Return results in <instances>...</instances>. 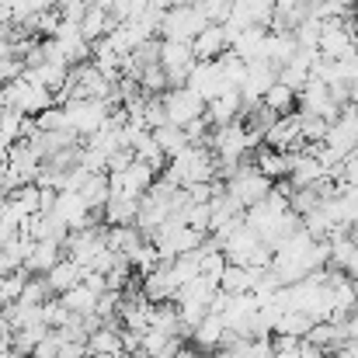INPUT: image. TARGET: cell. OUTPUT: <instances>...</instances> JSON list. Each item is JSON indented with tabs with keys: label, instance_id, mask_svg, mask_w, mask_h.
Listing matches in <instances>:
<instances>
[{
	"label": "cell",
	"instance_id": "1",
	"mask_svg": "<svg viewBox=\"0 0 358 358\" xmlns=\"http://www.w3.org/2000/svg\"><path fill=\"white\" fill-rule=\"evenodd\" d=\"M115 105H122L119 98L112 94V98H70L66 105H63V112H66V122L80 132V136H91V132H98L108 115L115 112Z\"/></svg>",
	"mask_w": 358,
	"mask_h": 358
},
{
	"label": "cell",
	"instance_id": "2",
	"mask_svg": "<svg viewBox=\"0 0 358 358\" xmlns=\"http://www.w3.org/2000/svg\"><path fill=\"white\" fill-rule=\"evenodd\" d=\"M271 188H275V181H271L268 174H261V171H257L254 157H243V160H240V167H237V174L227 181V192H230L237 202H243L247 209H250L254 202L268 199V195H271Z\"/></svg>",
	"mask_w": 358,
	"mask_h": 358
},
{
	"label": "cell",
	"instance_id": "3",
	"mask_svg": "<svg viewBox=\"0 0 358 358\" xmlns=\"http://www.w3.org/2000/svg\"><path fill=\"white\" fill-rule=\"evenodd\" d=\"M209 24V17L195 7V3H181V7H167L164 21H160V38H174V42H195V35Z\"/></svg>",
	"mask_w": 358,
	"mask_h": 358
},
{
	"label": "cell",
	"instance_id": "4",
	"mask_svg": "<svg viewBox=\"0 0 358 358\" xmlns=\"http://www.w3.org/2000/svg\"><path fill=\"white\" fill-rule=\"evenodd\" d=\"M199 63L192 42H174V38H160V66L171 80V87H185L192 66Z\"/></svg>",
	"mask_w": 358,
	"mask_h": 358
},
{
	"label": "cell",
	"instance_id": "5",
	"mask_svg": "<svg viewBox=\"0 0 358 358\" xmlns=\"http://www.w3.org/2000/svg\"><path fill=\"white\" fill-rule=\"evenodd\" d=\"M250 150H254L250 132H247V125L240 119L213 129V153L220 160H243V157H250Z\"/></svg>",
	"mask_w": 358,
	"mask_h": 358
},
{
	"label": "cell",
	"instance_id": "6",
	"mask_svg": "<svg viewBox=\"0 0 358 358\" xmlns=\"http://www.w3.org/2000/svg\"><path fill=\"white\" fill-rule=\"evenodd\" d=\"M160 98H164V108H167V122H174V125H181V129H185L188 122L206 115V98L195 94L192 87H171V91H164Z\"/></svg>",
	"mask_w": 358,
	"mask_h": 358
},
{
	"label": "cell",
	"instance_id": "7",
	"mask_svg": "<svg viewBox=\"0 0 358 358\" xmlns=\"http://www.w3.org/2000/svg\"><path fill=\"white\" fill-rule=\"evenodd\" d=\"M275 84H278V66H275L271 59H254V63L247 66V80H243V87H240L243 105H247V108H250V105H261V98H264Z\"/></svg>",
	"mask_w": 358,
	"mask_h": 358
},
{
	"label": "cell",
	"instance_id": "8",
	"mask_svg": "<svg viewBox=\"0 0 358 358\" xmlns=\"http://www.w3.org/2000/svg\"><path fill=\"white\" fill-rule=\"evenodd\" d=\"M185 87H192L195 94H202V98H206V105H209L216 94L230 91V87H227V80H223L220 59H199V63L192 66V73H188V84H185Z\"/></svg>",
	"mask_w": 358,
	"mask_h": 358
},
{
	"label": "cell",
	"instance_id": "9",
	"mask_svg": "<svg viewBox=\"0 0 358 358\" xmlns=\"http://www.w3.org/2000/svg\"><path fill=\"white\" fill-rule=\"evenodd\" d=\"M264 143H268V146H275V150H292V153H303V150H310V146L303 143V115H299V112H292V115H282V119L268 129Z\"/></svg>",
	"mask_w": 358,
	"mask_h": 358
},
{
	"label": "cell",
	"instance_id": "10",
	"mask_svg": "<svg viewBox=\"0 0 358 358\" xmlns=\"http://www.w3.org/2000/svg\"><path fill=\"white\" fill-rule=\"evenodd\" d=\"M178 289H181V282L174 275V257L164 261L160 268H153L150 275H143V292H146L150 303H167V299L178 296Z\"/></svg>",
	"mask_w": 358,
	"mask_h": 358
},
{
	"label": "cell",
	"instance_id": "11",
	"mask_svg": "<svg viewBox=\"0 0 358 358\" xmlns=\"http://www.w3.org/2000/svg\"><path fill=\"white\" fill-rule=\"evenodd\" d=\"M7 167L28 185V181H35L38 171H42V153L35 150L31 139H17V143L10 146V153H7Z\"/></svg>",
	"mask_w": 358,
	"mask_h": 358
},
{
	"label": "cell",
	"instance_id": "12",
	"mask_svg": "<svg viewBox=\"0 0 358 358\" xmlns=\"http://www.w3.org/2000/svg\"><path fill=\"white\" fill-rule=\"evenodd\" d=\"M240 112H243V94H240L237 87L216 94V98L206 105V119H209L213 129H216V125H230V122H237Z\"/></svg>",
	"mask_w": 358,
	"mask_h": 358
},
{
	"label": "cell",
	"instance_id": "13",
	"mask_svg": "<svg viewBox=\"0 0 358 358\" xmlns=\"http://www.w3.org/2000/svg\"><path fill=\"white\" fill-rule=\"evenodd\" d=\"M192 49H195V56H199V59H220V56L230 49V35H227V28H223V24L209 21V24L195 35Z\"/></svg>",
	"mask_w": 358,
	"mask_h": 358
},
{
	"label": "cell",
	"instance_id": "14",
	"mask_svg": "<svg viewBox=\"0 0 358 358\" xmlns=\"http://www.w3.org/2000/svg\"><path fill=\"white\" fill-rule=\"evenodd\" d=\"M268 24H250V28H243L237 38H234V52H240L247 63H254V59H268Z\"/></svg>",
	"mask_w": 358,
	"mask_h": 358
},
{
	"label": "cell",
	"instance_id": "15",
	"mask_svg": "<svg viewBox=\"0 0 358 358\" xmlns=\"http://www.w3.org/2000/svg\"><path fill=\"white\" fill-rule=\"evenodd\" d=\"M56 38H59V45H63V52H66L70 66H77V63H87V59H91V49H94V42H87V38H84L80 24H70V21H63V24H59V31H56Z\"/></svg>",
	"mask_w": 358,
	"mask_h": 358
},
{
	"label": "cell",
	"instance_id": "16",
	"mask_svg": "<svg viewBox=\"0 0 358 358\" xmlns=\"http://www.w3.org/2000/svg\"><path fill=\"white\" fill-rule=\"evenodd\" d=\"M52 213H56L59 220H66L70 230H80V227L91 223V206H87V199H84L80 192H59V202H56Z\"/></svg>",
	"mask_w": 358,
	"mask_h": 358
},
{
	"label": "cell",
	"instance_id": "17",
	"mask_svg": "<svg viewBox=\"0 0 358 358\" xmlns=\"http://www.w3.org/2000/svg\"><path fill=\"white\" fill-rule=\"evenodd\" d=\"M223 334H227V317H220V313H209L195 331H192V345L199 348V352H220V345H223Z\"/></svg>",
	"mask_w": 358,
	"mask_h": 358
},
{
	"label": "cell",
	"instance_id": "18",
	"mask_svg": "<svg viewBox=\"0 0 358 358\" xmlns=\"http://www.w3.org/2000/svg\"><path fill=\"white\" fill-rule=\"evenodd\" d=\"M63 257H66V254H63V243H52V240H35V247H31V254H28L24 268H28L31 275H45V271H49V268H56Z\"/></svg>",
	"mask_w": 358,
	"mask_h": 358
},
{
	"label": "cell",
	"instance_id": "19",
	"mask_svg": "<svg viewBox=\"0 0 358 358\" xmlns=\"http://www.w3.org/2000/svg\"><path fill=\"white\" fill-rule=\"evenodd\" d=\"M257 271H250L247 264H227L223 268V275H220V289L223 292H230V296H240V292H254V285H257Z\"/></svg>",
	"mask_w": 358,
	"mask_h": 358
},
{
	"label": "cell",
	"instance_id": "20",
	"mask_svg": "<svg viewBox=\"0 0 358 358\" xmlns=\"http://www.w3.org/2000/svg\"><path fill=\"white\" fill-rule=\"evenodd\" d=\"M45 278H49L52 292H56V296H63L66 289H73V285H80V282H84V264H77L73 257H63L56 268H49V271H45Z\"/></svg>",
	"mask_w": 358,
	"mask_h": 358
},
{
	"label": "cell",
	"instance_id": "21",
	"mask_svg": "<svg viewBox=\"0 0 358 358\" xmlns=\"http://www.w3.org/2000/svg\"><path fill=\"white\" fill-rule=\"evenodd\" d=\"M146 234L136 227V223H129V227H108V247L115 250V254H125L129 261H132V254L146 243Z\"/></svg>",
	"mask_w": 358,
	"mask_h": 358
},
{
	"label": "cell",
	"instance_id": "22",
	"mask_svg": "<svg viewBox=\"0 0 358 358\" xmlns=\"http://www.w3.org/2000/svg\"><path fill=\"white\" fill-rule=\"evenodd\" d=\"M136 216H139V199L112 195L105 202V223L108 227H129V223H136Z\"/></svg>",
	"mask_w": 358,
	"mask_h": 358
},
{
	"label": "cell",
	"instance_id": "23",
	"mask_svg": "<svg viewBox=\"0 0 358 358\" xmlns=\"http://www.w3.org/2000/svg\"><path fill=\"white\" fill-rule=\"evenodd\" d=\"M122 327L101 324L91 338H87V355H122Z\"/></svg>",
	"mask_w": 358,
	"mask_h": 358
},
{
	"label": "cell",
	"instance_id": "24",
	"mask_svg": "<svg viewBox=\"0 0 358 358\" xmlns=\"http://www.w3.org/2000/svg\"><path fill=\"white\" fill-rule=\"evenodd\" d=\"M261 101H264L271 112H278V115H292V112H296V105H299V94H296L289 84H282V80H278V84L261 98Z\"/></svg>",
	"mask_w": 358,
	"mask_h": 358
},
{
	"label": "cell",
	"instance_id": "25",
	"mask_svg": "<svg viewBox=\"0 0 358 358\" xmlns=\"http://www.w3.org/2000/svg\"><path fill=\"white\" fill-rule=\"evenodd\" d=\"M153 139L160 143V150H164L167 157H174V153H181L185 146H192V143H188V132H185L181 125H174V122H167V125L153 129Z\"/></svg>",
	"mask_w": 358,
	"mask_h": 358
},
{
	"label": "cell",
	"instance_id": "26",
	"mask_svg": "<svg viewBox=\"0 0 358 358\" xmlns=\"http://www.w3.org/2000/svg\"><path fill=\"white\" fill-rule=\"evenodd\" d=\"M230 358H275V348H271V334L264 338H240L234 348H227Z\"/></svg>",
	"mask_w": 358,
	"mask_h": 358
},
{
	"label": "cell",
	"instance_id": "27",
	"mask_svg": "<svg viewBox=\"0 0 358 358\" xmlns=\"http://www.w3.org/2000/svg\"><path fill=\"white\" fill-rule=\"evenodd\" d=\"M80 31H84L87 42L105 38V35L112 31V17H108V10H105V7H91V10L84 14V21H80Z\"/></svg>",
	"mask_w": 358,
	"mask_h": 358
},
{
	"label": "cell",
	"instance_id": "28",
	"mask_svg": "<svg viewBox=\"0 0 358 358\" xmlns=\"http://www.w3.org/2000/svg\"><path fill=\"white\" fill-rule=\"evenodd\" d=\"M313 317L310 313H303V310H285L282 313V320H278V327H275V334H292V338H306L310 331H313Z\"/></svg>",
	"mask_w": 358,
	"mask_h": 358
},
{
	"label": "cell",
	"instance_id": "29",
	"mask_svg": "<svg viewBox=\"0 0 358 358\" xmlns=\"http://www.w3.org/2000/svg\"><path fill=\"white\" fill-rule=\"evenodd\" d=\"M80 195L87 199L91 209H105V202L112 199V185H108V174H91L80 188Z\"/></svg>",
	"mask_w": 358,
	"mask_h": 358
},
{
	"label": "cell",
	"instance_id": "30",
	"mask_svg": "<svg viewBox=\"0 0 358 358\" xmlns=\"http://www.w3.org/2000/svg\"><path fill=\"white\" fill-rule=\"evenodd\" d=\"M63 303H66L70 313H94V310H98V296H94L84 282L73 285V289H66V292H63Z\"/></svg>",
	"mask_w": 358,
	"mask_h": 358
},
{
	"label": "cell",
	"instance_id": "31",
	"mask_svg": "<svg viewBox=\"0 0 358 358\" xmlns=\"http://www.w3.org/2000/svg\"><path fill=\"white\" fill-rule=\"evenodd\" d=\"M139 84H143V91H146V94H164V91H171V80H167V73H164L160 59L143 66V73H139Z\"/></svg>",
	"mask_w": 358,
	"mask_h": 358
},
{
	"label": "cell",
	"instance_id": "32",
	"mask_svg": "<svg viewBox=\"0 0 358 358\" xmlns=\"http://www.w3.org/2000/svg\"><path fill=\"white\" fill-rule=\"evenodd\" d=\"M136 160L150 164V167H153V171L160 174V171L167 167V160H171V157H167V153L160 150V143H157V139H153V132H150V136H146V139H143V143L136 146Z\"/></svg>",
	"mask_w": 358,
	"mask_h": 358
},
{
	"label": "cell",
	"instance_id": "33",
	"mask_svg": "<svg viewBox=\"0 0 358 358\" xmlns=\"http://www.w3.org/2000/svg\"><path fill=\"white\" fill-rule=\"evenodd\" d=\"M320 35H324V21L320 17H306L299 28H296V42L303 49H320Z\"/></svg>",
	"mask_w": 358,
	"mask_h": 358
},
{
	"label": "cell",
	"instance_id": "34",
	"mask_svg": "<svg viewBox=\"0 0 358 358\" xmlns=\"http://www.w3.org/2000/svg\"><path fill=\"white\" fill-rule=\"evenodd\" d=\"M10 199L17 202V209H21L24 216H35V213H42V209H38L42 188H38V185H31V181H28V185H21V188H17V192H14Z\"/></svg>",
	"mask_w": 358,
	"mask_h": 358
},
{
	"label": "cell",
	"instance_id": "35",
	"mask_svg": "<svg viewBox=\"0 0 358 358\" xmlns=\"http://www.w3.org/2000/svg\"><path fill=\"white\" fill-rule=\"evenodd\" d=\"M42 317H45V324L56 331V327H63L66 320H70V310H66V303H63V296H49L45 303H42Z\"/></svg>",
	"mask_w": 358,
	"mask_h": 358
},
{
	"label": "cell",
	"instance_id": "36",
	"mask_svg": "<svg viewBox=\"0 0 358 358\" xmlns=\"http://www.w3.org/2000/svg\"><path fill=\"white\" fill-rule=\"evenodd\" d=\"M209 21H216V24H223L227 17H230V7H234V0H192Z\"/></svg>",
	"mask_w": 358,
	"mask_h": 358
},
{
	"label": "cell",
	"instance_id": "37",
	"mask_svg": "<svg viewBox=\"0 0 358 358\" xmlns=\"http://www.w3.org/2000/svg\"><path fill=\"white\" fill-rule=\"evenodd\" d=\"M87 10H91L87 0H59V14H63V21H70V24H80Z\"/></svg>",
	"mask_w": 358,
	"mask_h": 358
},
{
	"label": "cell",
	"instance_id": "38",
	"mask_svg": "<svg viewBox=\"0 0 358 358\" xmlns=\"http://www.w3.org/2000/svg\"><path fill=\"white\" fill-rule=\"evenodd\" d=\"M98 7H105L115 21H129V17L136 14V3H132V0H101Z\"/></svg>",
	"mask_w": 358,
	"mask_h": 358
},
{
	"label": "cell",
	"instance_id": "39",
	"mask_svg": "<svg viewBox=\"0 0 358 358\" xmlns=\"http://www.w3.org/2000/svg\"><path fill=\"white\" fill-rule=\"evenodd\" d=\"M59 24H63L59 7H49V10H42V14H38V31H42V35H56V31H59Z\"/></svg>",
	"mask_w": 358,
	"mask_h": 358
},
{
	"label": "cell",
	"instance_id": "40",
	"mask_svg": "<svg viewBox=\"0 0 358 358\" xmlns=\"http://www.w3.org/2000/svg\"><path fill=\"white\" fill-rule=\"evenodd\" d=\"M338 70H341V80H345V84L358 87V52L345 56V59H338Z\"/></svg>",
	"mask_w": 358,
	"mask_h": 358
},
{
	"label": "cell",
	"instance_id": "41",
	"mask_svg": "<svg viewBox=\"0 0 358 358\" xmlns=\"http://www.w3.org/2000/svg\"><path fill=\"white\" fill-rule=\"evenodd\" d=\"M56 358H87V345H80V341H63Z\"/></svg>",
	"mask_w": 358,
	"mask_h": 358
},
{
	"label": "cell",
	"instance_id": "42",
	"mask_svg": "<svg viewBox=\"0 0 358 358\" xmlns=\"http://www.w3.org/2000/svg\"><path fill=\"white\" fill-rule=\"evenodd\" d=\"M38 188H42V185H38ZM56 202H59V192H56V188H42L38 209H42V213H52V209H56Z\"/></svg>",
	"mask_w": 358,
	"mask_h": 358
},
{
	"label": "cell",
	"instance_id": "43",
	"mask_svg": "<svg viewBox=\"0 0 358 358\" xmlns=\"http://www.w3.org/2000/svg\"><path fill=\"white\" fill-rule=\"evenodd\" d=\"M299 358H327V352H324L320 345H313L310 338H303V341H299Z\"/></svg>",
	"mask_w": 358,
	"mask_h": 358
},
{
	"label": "cell",
	"instance_id": "44",
	"mask_svg": "<svg viewBox=\"0 0 358 358\" xmlns=\"http://www.w3.org/2000/svg\"><path fill=\"white\" fill-rule=\"evenodd\" d=\"M345 338H348V341H358V306L348 313V320H345Z\"/></svg>",
	"mask_w": 358,
	"mask_h": 358
},
{
	"label": "cell",
	"instance_id": "45",
	"mask_svg": "<svg viewBox=\"0 0 358 358\" xmlns=\"http://www.w3.org/2000/svg\"><path fill=\"white\" fill-rule=\"evenodd\" d=\"M157 3L167 10V7H181V3H192V0H157Z\"/></svg>",
	"mask_w": 358,
	"mask_h": 358
},
{
	"label": "cell",
	"instance_id": "46",
	"mask_svg": "<svg viewBox=\"0 0 358 358\" xmlns=\"http://www.w3.org/2000/svg\"><path fill=\"white\" fill-rule=\"evenodd\" d=\"M275 358H299V348H285V352H275Z\"/></svg>",
	"mask_w": 358,
	"mask_h": 358
},
{
	"label": "cell",
	"instance_id": "47",
	"mask_svg": "<svg viewBox=\"0 0 358 358\" xmlns=\"http://www.w3.org/2000/svg\"><path fill=\"white\" fill-rule=\"evenodd\" d=\"M206 358H230V352H227V348H220V352H209Z\"/></svg>",
	"mask_w": 358,
	"mask_h": 358
},
{
	"label": "cell",
	"instance_id": "48",
	"mask_svg": "<svg viewBox=\"0 0 358 358\" xmlns=\"http://www.w3.org/2000/svg\"><path fill=\"white\" fill-rule=\"evenodd\" d=\"M0 306H7V296H3V278H0Z\"/></svg>",
	"mask_w": 358,
	"mask_h": 358
},
{
	"label": "cell",
	"instance_id": "49",
	"mask_svg": "<svg viewBox=\"0 0 358 358\" xmlns=\"http://www.w3.org/2000/svg\"><path fill=\"white\" fill-rule=\"evenodd\" d=\"M327 358H352V355H348V352L341 348V352H334V355H327Z\"/></svg>",
	"mask_w": 358,
	"mask_h": 358
},
{
	"label": "cell",
	"instance_id": "50",
	"mask_svg": "<svg viewBox=\"0 0 358 358\" xmlns=\"http://www.w3.org/2000/svg\"><path fill=\"white\" fill-rule=\"evenodd\" d=\"M355 52H358V24H355Z\"/></svg>",
	"mask_w": 358,
	"mask_h": 358
},
{
	"label": "cell",
	"instance_id": "51",
	"mask_svg": "<svg viewBox=\"0 0 358 358\" xmlns=\"http://www.w3.org/2000/svg\"><path fill=\"white\" fill-rule=\"evenodd\" d=\"M87 3H91V7H98V3H101V0H87Z\"/></svg>",
	"mask_w": 358,
	"mask_h": 358
},
{
	"label": "cell",
	"instance_id": "52",
	"mask_svg": "<svg viewBox=\"0 0 358 358\" xmlns=\"http://www.w3.org/2000/svg\"><path fill=\"white\" fill-rule=\"evenodd\" d=\"M355 303H358V278H355Z\"/></svg>",
	"mask_w": 358,
	"mask_h": 358
}]
</instances>
